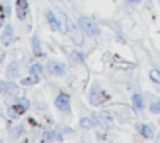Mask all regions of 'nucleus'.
<instances>
[{
    "instance_id": "nucleus-1",
    "label": "nucleus",
    "mask_w": 160,
    "mask_h": 143,
    "mask_svg": "<svg viewBox=\"0 0 160 143\" xmlns=\"http://www.w3.org/2000/svg\"><path fill=\"white\" fill-rule=\"evenodd\" d=\"M78 24H79V28L83 29L88 36H93V38L100 36V33H102L100 31V26H98L91 18H86V16H81V18L78 19Z\"/></svg>"
},
{
    "instance_id": "nucleus-2",
    "label": "nucleus",
    "mask_w": 160,
    "mask_h": 143,
    "mask_svg": "<svg viewBox=\"0 0 160 143\" xmlns=\"http://www.w3.org/2000/svg\"><path fill=\"white\" fill-rule=\"evenodd\" d=\"M66 23H67V31H69V35H71V40H72L74 43H76V45H83L84 43V31L83 29H79V24H74V23H71L69 21V18H67L66 16Z\"/></svg>"
},
{
    "instance_id": "nucleus-3",
    "label": "nucleus",
    "mask_w": 160,
    "mask_h": 143,
    "mask_svg": "<svg viewBox=\"0 0 160 143\" xmlns=\"http://www.w3.org/2000/svg\"><path fill=\"white\" fill-rule=\"evenodd\" d=\"M28 109H29V100L21 98V100H18L14 105H11V109H9V115H11V119H18L19 115L24 114Z\"/></svg>"
},
{
    "instance_id": "nucleus-4",
    "label": "nucleus",
    "mask_w": 160,
    "mask_h": 143,
    "mask_svg": "<svg viewBox=\"0 0 160 143\" xmlns=\"http://www.w3.org/2000/svg\"><path fill=\"white\" fill-rule=\"evenodd\" d=\"M55 107L59 109L60 112H71V98L67 93H59L55 98Z\"/></svg>"
},
{
    "instance_id": "nucleus-5",
    "label": "nucleus",
    "mask_w": 160,
    "mask_h": 143,
    "mask_svg": "<svg viewBox=\"0 0 160 143\" xmlns=\"http://www.w3.org/2000/svg\"><path fill=\"white\" fill-rule=\"evenodd\" d=\"M136 129H138V133L143 136V138H146V140H155V129H153L152 124L139 122V124H136Z\"/></svg>"
},
{
    "instance_id": "nucleus-6",
    "label": "nucleus",
    "mask_w": 160,
    "mask_h": 143,
    "mask_svg": "<svg viewBox=\"0 0 160 143\" xmlns=\"http://www.w3.org/2000/svg\"><path fill=\"white\" fill-rule=\"evenodd\" d=\"M48 73L53 76H64L66 74V64L59 62V60H50L48 62Z\"/></svg>"
},
{
    "instance_id": "nucleus-7",
    "label": "nucleus",
    "mask_w": 160,
    "mask_h": 143,
    "mask_svg": "<svg viewBox=\"0 0 160 143\" xmlns=\"http://www.w3.org/2000/svg\"><path fill=\"white\" fill-rule=\"evenodd\" d=\"M45 18H47V23L50 24V28H52L53 31H60V29H62V24H60L59 18H57L52 11H47L45 12Z\"/></svg>"
},
{
    "instance_id": "nucleus-8",
    "label": "nucleus",
    "mask_w": 160,
    "mask_h": 143,
    "mask_svg": "<svg viewBox=\"0 0 160 143\" xmlns=\"http://www.w3.org/2000/svg\"><path fill=\"white\" fill-rule=\"evenodd\" d=\"M102 100H103V97H102V90L98 84H93V88H91L90 91V104L91 105H100Z\"/></svg>"
},
{
    "instance_id": "nucleus-9",
    "label": "nucleus",
    "mask_w": 160,
    "mask_h": 143,
    "mask_svg": "<svg viewBox=\"0 0 160 143\" xmlns=\"http://www.w3.org/2000/svg\"><path fill=\"white\" fill-rule=\"evenodd\" d=\"M0 90L4 91V93H9V95H16L19 91V86L12 81H2L0 83Z\"/></svg>"
},
{
    "instance_id": "nucleus-10",
    "label": "nucleus",
    "mask_w": 160,
    "mask_h": 143,
    "mask_svg": "<svg viewBox=\"0 0 160 143\" xmlns=\"http://www.w3.org/2000/svg\"><path fill=\"white\" fill-rule=\"evenodd\" d=\"M16 7H18V18H19V21H24L26 16H28V0H18Z\"/></svg>"
},
{
    "instance_id": "nucleus-11",
    "label": "nucleus",
    "mask_w": 160,
    "mask_h": 143,
    "mask_svg": "<svg viewBox=\"0 0 160 143\" xmlns=\"http://www.w3.org/2000/svg\"><path fill=\"white\" fill-rule=\"evenodd\" d=\"M131 102H132V107H134L136 110H139V112L145 110V97H143L141 93H134L131 98Z\"/></svg>"
},
{
    "instance_id": "nucleus-12",
    "label": "nucleus",
    "mask_w": 160,
    "mask_h": 143,
    "mask_svg": "<svg viewBox=\"0 0 160 143\" xmlns=\"http://www.w3.org/2000/svg\"><path fill=\"white\" fill-rule=\"evenodd\" d=\"M12 33H14V28H12V24H5L4 35H2V43H4V45H9V43H11Z\"/></svg>"
},
{
    "instance_id": "nucleus-13",
    "label": "nucleus",
    "mask_w": 160,
    "mask_h": 143,
    "mask_svg": "<svg viewBox=\"0 0 160 143\" xmlns=\"http://www.w3.org/2000/svg\"><path fill=\"white\" fill-rule=\"evenodd\" d=\"M7 76L9 78H18L19 76V64L18 62H12L11 66L7 67Z\"/></svg>"
},
{
    "instance_id": "nucleus-14",
    "label": "nucleus",
    "mask_w": 160,
    "mask_h": 143,
    "mask_svg": "<svg viewBox=\"0 0 160 143\" xmlns=\"http://www.w3.org/2000/svg\"><path fill=\"white\" fill-rule=\"evenodd\" d=\"M38 81H40V76H35V74H31L29 78H22V79H21V84H22V86H31V84L38 83Z\"/></svg>"
},
{
    "instance_id": "nucleus-15",
    "label": "nucleus",
    "mask_w": 160,
    "mask_h": 143,
    "mask_svg": "<svg viewBox=\"0 0 160 143\" xmlns=\"http://www.w3.org/2000/svg\"><path fill=\"white\" fill-rule=\"evenodd\" d=\"M43 138L47 141H55V140H62V135H59V131H45Z\"/></svg>"
},
{
    "instance_id": "nucleus-16",
    "label": "nucleus",
    "mask_w": 160,
    "mask_h": 143,
    "mask_svg": "<svg viewBox=\"0 0 160 143\" xmlns=\"http://www.w3.org/2000/svg\"><path fill=\"white\" fill-rule=\"evenodd\" d=\"M150 112H152V114H157V115L160 114V100L158 98H153L152 100V104H150Z\"/></svg>"
},
{
    "instance_id": "nucleus-17",
    "label": "nucleus",
    "mask_w": 160,
    "mask_h": 143,
    "mask_svg": "<svg viewBox=\"0 0 160 143\" xmlns=\"http://www.w3.org/2000/svg\"><path fill=\"white\" fill-rule=\"evenodd\" d=\"M79 126L83 129H91L93 128V121H91L90 117H81L79 119Z\"/></svg>"
},
{
    "instance_id": "nucleus-18",
    "label": "nucleus",
    "mask_w": 160,
    "mask_h": 143,
    "mask_svg": "<svg viewBox=\"0 0 160 143\" xmlns=\"http://www.w3.org/2000/svg\"><path fill=\"white\" fill-rule=\"evenodd\" d=\"M100 119H102V122H105L107 126H112V124H114V117H112L108 112H102V114H100Z\"/></svg>"
},
{
    "instance_id": "nucleus-19",
    "label": "nucleus",
    "mask_w": 160,
    "mask_h": 143,
    "mask_svg": "<svg viewBox=\"0 0 160 143\" xmlns=\"http://www.w3.org/2000/svg\"><path fill=\"white\" fill-rule=\"evenodd\" d=\"M33 52H35L36 55L42 54V45H40V38H38V36H33Z\"/></svg>"
},
{
    "instance_id": "nucleus-20",
    "label": "nucleus",
    "mask_w": 160,
    "mask_h": 143,
    "mask_svg": "<svg viewBox=\"0 0 160 143\" xmlns=\"http://www.w3.org/2000/svg\"><path fill=\"white\" fill-rule=\"evenodd\" d=\"M29 71H31V74H35V76H40V78L43 76V67L40 66V64H33Z\"/></svg>"
},
{
    "instance_id": "nucleus-21",
    "label": "nucleus",
    "mask_w": 160,
    "mask_h": 143,
    "mask_svg": "<svg viewBox=\"0 0 160 143\" xmlns=\"http://www.w3.org/2000/svg\"><path fill=\"white\" fill-rule=\"evenodd\" d=\"M150 78H152V81H157V83H160V71L152 69V71H150Z\"/></svg>"
},
{
    "instance_id": "nucleus-22",
    "label": "nucleus",
    "mask_w": 160,
    "mask_h": 143,
    "mask_svg": "<svg viewBox=\"0 0 160 143\" xmlns=\"http://www.w3.org/2000/svg\"><path fill=\"white\" fill-rule=\"evenodd\" d=\"M72 59H74V60H78V64H83V55H81V54L74 52V54H72Z\"/></svg>"
},
{
    "instance_id": "nucleus-23",
    "label": "nucleus",
    "mask_w": 160,
    "mask_h": 143,
    "mask_svg": "<svg viewBox=\"0 0 160 143\" xmlns=\"http://www.w3.org/2000/svg\"><path fill=\"white\" fill-rule=\"evenodd\" d=\"M128 4H132V5H136V4H141V0H126Z\"/></svg>"
},
{
    "instance_id": "nucleus-24",
    "label": "nucleus",
    "mask_w": 160,
    "mask_h": 143,
    "mask_svg": "<svg viewBox=\"0 0 160 143\" xmlns=\"http://www.w3.org/2000/svg\"><path fill=\"white\" fill-rule=\"evenodd\" d=\"M155 143H160V133H158V135L155 136Z\"/></svg>"
},
{
    "instance_id": "nucleus-25",
    "label": "nucleus",
    "mask_w": 160,
    "mask_h": 143,
    "mask_svg": "<svg viewBox=\"0 0 160 143\" xmlns=\"http://www.w3.org/2000/svg\"><path fill=\"white\" fill-rule=\"evenodd\" d=\"M0 28H2V19H0Z\"/></svg>"
},
{
    "instance_id": "nucleus-26",
    "label": "nucleus",
    "mask_w": 160,
    "mask_h": 143,
    "mask_svg": "<svg viewBox=\"0 0 160 143\" xmlns=\"http://www.w3.org/2000/svg\"><path fill=\"white\" fill-rule=\"evenodd\" d=\"M157 122H158V124H160V117H158V121H157Z\"/></svg>"
},
{
    "instance_id": "nucleus-27",
    "label": "nucleus",
    "mask_w": 160,
    "mask_h": 143,
    "mask_svg": "<svg viewBox=\"0 0 160 143\" xmlns=\"http://www.w3.org/2000/svg\"><path fill=\"white\" fill-rule=\"evenodd\" d=\"M0 143H2V141H0Z\"/></svg>"
}]
</instances>
